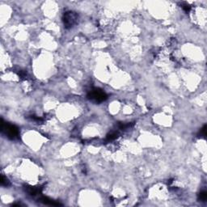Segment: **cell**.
Returning a JSON list of instances; mask_svg holds the SVG:
<instances>
[{
	"label": "cell",
	"mask_w": 207,
	"mask_h": 207,
	"mask_svg": "<svg viewBox=\"0 0 207 207\" xmlns=\"http://www.w3.org/2000/svg\"><path fill=\"white\" fill-rule=\"evenodd\" d=\"M1 132L10 139L15 140L20 137V130L19 128L12 124L8 122H4L3 120H1Z\"/></svg>",
	"instance_id": "cell-1"
},
{
	"label": "cell",
	"mask_w": 207,
	"mask_h": 207,
	"mask_svg": "<svg viewBox=\"0 0 207 207\" xmlns=\"http://www.w3.org/2000/svg\"><path fill=\"white\" fill-rule=\"evenodd\" d=\"M88 99L92 101L94 103H101L104 102L108 99V95L105 93L102 89L100 88H93L88 93Z\"/></svg>",
	"instance_id": "cell-2"
},
{
	"label": "cell",
	"mask_w": 207,
	"mask_h": 207,
	"mask_svg": "<svg viewBox=\"0 0 207 207\" xmlns=\"http://www.w3.org/2000/svg\"><path fill=\"white\" fill-rule=\"evenodd\" d=\"M64 27L70 29V28L75 27L79 22V15L75 12L72 11H68L64 13L62 17Z\"/></svg>",
	"instance_id": "cell-3"
},
{
	"label": "cell",
	"mask_w": 207,
	"mask_h": 207,
	"mask_svg": "<svg viewBox=\"0 0 207 207\" xmlns=\"http://www.w3.org/2000/svg\"><path fill=\"white\" fill-rule=\"evenodd\" d=\"M24 190L26 192L31 196H35L39 193H41L42 188L41 187H35V186H31V185H25L24 186Z\"/></svg>",
	"instance_id": "cell-4"
},
{
	"label": "cell",
	"mask_w": 207,
	"mask_h": 207,
	"mask_svg": "<svg viewBox=\"0 0 207 207\" xmlns=\"http://www.w3.org/2000/svg\"><path fill=\"white\" fill-rule=\"evenodd\" d=\"M39 201L43 203V204L45 205H53V206H58V205H62L59 203L58 201H54V200L51 199V198H49L48 197H41L39 198Z\"/></svg>",
	"instance_id": "cell-5"
},
{
	"label": "cell",
	"mask_w": 207,
	"mask_h": 207,
	"mask_svg": "<svg viewBox=\"0 0 207 207\" xmlns=\"http://www.w3.org/2000/svg\"><path fill=\"white\" fill-rule=\"evenodd\" d=\"M207 199V192L206 191H201L198 194V200L201 201H205Z\"/></svg>",
	"instance_id": "cell-6"
},
{
	"label": "cell",
	"mask_w": 207,
	"mask_h": 207,
	"mask_svg": "<svg viewBox=\"0 0 207 207\" xmlns=\"http://www.w3.org/2000/svg\"><path fill=\"white\" fill-rule=\"evenodd\" d=\"M1 184L3 185V186H6V187L9 186V185L11 184L10 181L8 180V178L5 177L3 175L1 176Z\"/></svg>",
	"instance_id": "cell-7"
},
{
	"label": "cell",
	"mask_w": 207,
	"mask_h": 207,
	"mask_svg": "<svg viewBox=\"0 0 207 207\" xmlns=\"http://www.w3.org/2000/svg\"><path fill=\"white\" fill-rule=\"evenodd\" d=\"M118 137V133L117 132H112L107 135V141H112Z\"/></svg>",
	"instance_id": "cell-8"
},
{
	"label": "cell",
	"mask_w": 207,
	"mask_h": 207,
	"mask_svg": "<svg viewBox=\"0 0 207 207\" xmlns=\"http://www.w3.org/2000/svg\"><path fill=\"white\" fill-rule=\"evenodd\" d=\"M199 136L201 137H204V139H205V137H206V125H205L203 126L202 128L201 129V130H200V132H199Z\"/></svg>",
	"instance_id": "cell-9"
},
{
	"label": "cell",
	"mask_w": 207,
	"mask_h": 207,
	"mask_svg": "<svg viewBox=\"0 0 207 207\" xmlns=\"http://www.w3.org/2000/svg\"><path fill=\"white\" fill-rule=\"evenodd\" d=\"M181 7H182V8L184 9V11L185 12H188L190 11V9H191L190 5H188V3H183L182 5H181Z\"/></svg>",
	"instance_id": "cell-10"
},
{
	"label": "cell",
	"mask_w": 207,
	"mask_h": 207,
	"mask_svg": "<svg viewBox=\"0 0 207 207\" xmlns=\"http://www.w3.org/2000/svg\"><path fill=\"white\" fill-rule=\"evenodd\" d=\"M31 119L32 120V121H37V122H43V118H41V117H36V116H31Z\"/></svg>",
	"instance_id": "cell-11"
},
{
	"label": "cell",
	"mask_w": 207,
	"mask_h": 207,
	"mask_svg": "<svg viewBox=\"0 0 207 207\" xmlns=\"http://www.w3.org/2000/svg\"><path fill=\"white\" fill-rule=\"evenodd\" d=\"M19 76L21 78V79H24V78H26V76H27V73L25 71H20V73H19Z\"/></svg>",
	"instance_id": "cell-12"
}]
</instances>
